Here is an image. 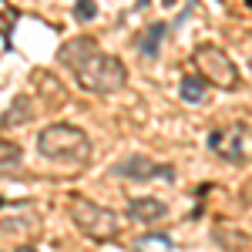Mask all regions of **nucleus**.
<instances>
[{"mask_svg": "<svg viewBox=\"0 0 252 252\" xmlns=\"http://www.w3.org/2000/svg\"><path fill=\"white\" fill-rule=\"evenodd\" d=\"M58 64H64L78 84L91 94H115L128 84V67L115 54L97 51L94 37H71L58 51Z\"/></svg>", "mask_w": 252, "mask_h": 252, "instance_id": "1", "label": "nucleus"}, {"mask_svg": "<svg viewBox=\"0 0 252 252\" xmlns=\"http://www.w3.org/2000/svg\"><path fill=\"white\" fill-rule=\"evenodd\" d=\"M37 152L47 158V161H61V165H84V161H91V138L84 135L78 125L54 121V125L40 128Z\"/></svg>", "mask_w": 252, "mask_h": 252, "instance_id": "2", "label": "nucleus"}, {"mask_svg": "<svg viewBox=\"0 0 252 252\" xmlns=\"http://www.w3.org/2000/svg\"><path fill=\"white\" fill-rule=\"evenodd\" d=\"M67 215H71V222L88 239H94V242H111L121 232L118 215L111 209H104V205H97V202H88L84 195H71L67 198Z\"/></svg>", "mask_w": 252, "mask_h": 252, "instance_id": "3", "label": "nucleus"}, {"mask_svg": "<svg viewBox=\"0 0 252 252\" xmlns=\"http://www.w3.org/2000/svg\"><path fill=\"white\" fill-rule=\"evenodd\" d=\"M192 64H195L198 78L205 81V84H215V88H222V91H235V88L242 84L239 67L232 64V58H229L222 47H215V44H198L192 51Z\"/></svg>", "mask_w": 252, "mask_h": 252, "instance_id": "4", "label": "nucleus"}, {"mask_svg": "<svg viewBox=\"0 0 252 252\" xmlns=\"http://www.w3.org/2000/svg\"><path fill=\"white\" fill-rule=\"evenodd\" d=\"M111 175H115V178H131V182H155V178L172 182L175 168L172 165H158V161H152L148 155H125L121 161L111 165Z\"/></svg>", "mask_w": 252, "mask_h": 252, "instance_id": "5", "label": "nucleus"}, {"mask_svg": "<svg viewBox=\"0 0 252 252\" xmlns=\"http://www.w3.org/2000/svg\"><path fill=\"white\" fill-rule=\"evenodd\" d=\"M242 141H246V125H225V128L209 131V152H215L219 158H225V161L239 165V161L246 158Z\"/></svg>", "mask_w": 252, "mask_h": 252, "instance_id": "6", "label": "nucleus"}, {"mask_svg": "<svg viewBox=\"0 0 252 252\" xmlns=\"http://www.w3.org/2000/svg\"><path fill=\"white\" fill-rule=\"evenodd\" d=\"M168 215V205L155 198V195H141V198H131L128 202V219L131 222H141V225H152V222H161Z\"/></svg>", "mask_w": 252, "mask_h": 252, "instance_id": "7", "label": "nucleus"}, {"mask_svg": "<svg viewBox=\"0 0 252 252\" xmlns=\"http://www.w3.org/2000/svg\"><path fill=\"white\" fill-rule=\"evenodd\" d=\"M165 34H168V24H165V20H155V24L141 27V34L135 37V51L145 61H155L158 58V47H161V40H165Z\"/></svg>", "mask_w": 252, "mask_h": 252, "instance_id": "8", "label": "nucleus"}, {"mask_svg": "<svg viewBox=\"0 0 252 252\" xmlns=\"http://www.w3.org/2000/svg\"><path fill=\"white\" fill-rule=\"evenodd\" d=\"M34 111H37V108H34V101H31L27 94H17V97H14V104H10V108L3 111V118H0V128H17V125H27V121L34 118Z\"/></svg>", "mask_w": 252, "mask_h": 252, "instance_id": "9", "label": "nucleus"}, {"mask_svg": "<svg viewBox=\"0 0 252 252\" xmlns=\"http://www.w3.org/2000/svg\"><path fill=\"white\" fill-rule=\"evenodd\" d=\"M178 94H182V101H185V104H202V101H205V94H209V84L198 78V74H185V78H182V84H178Z\"/></svg>", "mask_w": 252, "mask_h": 252, "instance_id": "10", "label": "nucleus"}, {"mask_svg": "<svg viewBox=\"0 0 252 252\" xmlns=\"http://www.w3.org/2000/svg\"><path fill=\"white\" fill-rule=\"evenodd\" d=\"M20 161H24V155H20V145L17 141H0V175H14L20 168Z\"/></svg>", "mask_w": 252, "mask_h": 252, "instance_id": "11", "label": "nucleus"}, {"mask_svg": "<svg viewBox=\"0 0 252 252\" xmlns=\"http://www.w3.org/2000/svg\"><path fill=\"white\" fill-rule=\"evenodd\" d=\"M17 10L14 7H3L0 10V37H3V44H7V51H10V34H14V27H17Z\"/></svg>", "mask_w": 252, "mask_h": 252, "instance_id": "12", "label": "nucleus"}, {"mask_svg": "<svg viewBox=\"0 0 252 252\" xmlns=\"http://www.w3.org/2000/svg\"><path fill=\"white\" fill-rule=\"evenodd\" d=\"M97 17V3L94 0H74V20H94Z\"/></svg>", "mask_w": 252, "mask_h": 252, "instance_id": "13", "label": "nucleus"}, {"mask_svg": "<svg viewBox=\"0 0 252 252\" xmlns=\"http://www.w3.org/2000/svg\"><path fill=\"white\" fill-rule=\"evenodd\" d=\"M14 252H37V249H34V246H17Z\"/></svg>", "mask_w": 252, "mask_h": 252, "instance_id": "14", "label": "nucleus"}, {"mask_svg": "<svg viewBox=\"0 0 252 252\" xmlns=\"http://www.w3.org/2000/svg\"><path fill=\"white\" fill-rule=\"evenodd\" d=\"M152 0H135V10H141V7H148Z\"/></svg>", "mask_w": 252, "mask_h": 252, "instance_id": "15", "label": "nucleus"}, {"mask_svg": "<svg viewBox=\"0 0 252 252\" xmlns=\"http://www.w3.org/2000/svg\"><path fill=\"white\" fill-rule=\"evenodd\" d=\"M3 205H7V202H3V195H0V209H3Z\"/></svg>", "mask_w": 252, "mask_h": 252, "instance_id": "16", "label": "nucleus"}]
</instances>
